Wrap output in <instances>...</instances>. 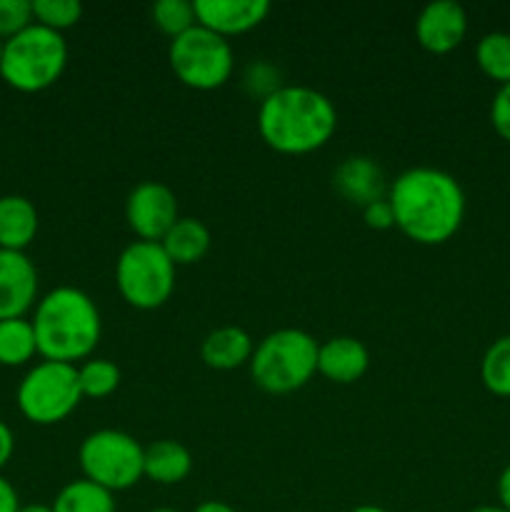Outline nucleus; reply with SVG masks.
<instances>
[{
    "label": "nucleus",
    "instance_id": "f8f14e48",
    "mask_svg": "<svg viewBox=\"0 0 510 512\" xmlns=\"http://www.w3.org/2000/svg\"><path fill=\"white\" fill-rule=\"evenodd\" d=\"M38 300V270L18 250L0 248V320L25 318Z\"/></svg>",
    "mask_w": 510,
    "mask_h": 512
},
{
    "label": "nucleus",
    "instance_id": "e433bc0d",
    "mask_svg": "<svg viewBox=\"0 0 510 512\" xmlns=\"http://www.w3.org/2000/svg\"><path fill=\"white\" fill-rule=\"evenodd\" d=\"M148 512H178V510H173V508H155V510H148Z\"/></svg>",
    "mask_w": 510,
    "mask_h": 512
},
{
    "label": "nucleus",
    "instance_id": "cd10ccee",
    "mask_svg": "<svg viewBox=\"0 0 510 512\" xmlns=\"http://www.w3.org/2000/svg\"><path fill=\"white\" fill-rule=\"evenodd\" d=\"M490 123H493L495 133L510 143V83L500 85L495 93L493 103H490Z\"/></svg>",
    "mask_w": 510,
    "mask_h": 512
},
{
    "label": "nucleus",
    "instance_id": "7c9ffc66",
    "mask_svg": "<svg viewBox=\"0 0 510 512\" xmlns=\"http://www.w3.org/2000/svg\"><path fill=\"white\" fill-rule=\"evenodd\" d=\"M20 510V500L15 488L10 485V480H5L0 475V512H18Z\"/></svg>",
    "mask_w": 510,
    "mask_h": 512
},
{
    "label": "nucleus",
    "instance_id": "2eb2a0df",
    "mask_svg": "<svg viewBox=\"0 0 510 512\" xmlns=\"http://www.w3.org/2000/svg\"><path fill=\"white\" fill-rule=\"evenodd\" d=\"M370 353L363 340L335 335L318 345V373L340 385H350L368 373Z\"/></svg>",
    "mask_w": 510,
    "mask_h": 512
},
{
    "label": "nucleus",
    "instance_id": "ddd939ff",
    "mask_svg": "<svg viewBox=\"0 0 510 512\" xmlns=\"http://www.w3.org/2000/svg\"><path fill=\"white\" fill-rule=\"evenodd\" d=\"M268 13V0H195L198 25L223 38L258 28L268 18Z\"/></svg>",
    "mask_w": 510,
    "mask_h": 512
},
{
    "label": "nucleus",
    "instance_id": "c85d7f7f",
    "mask_svg": "<svg viewBox=\"0 0 510 512\" xmlns=\"http://www.w3.org/2000/svg\"><path fill=\"white\" fill-rule=\"evenodd\" d=\"M363 220H365V225H368V228H373V230L393 228L395 215H393V208H390V200L380 198V200H375V203L365 205Z\"/></svg>",
    "mask_w": 510,
    "mask_h": 512
},
{
    "label": "nucleus",
    "instance_id": "423d86ee",
    "mask_svg": "<svg viewBox=\"0 0 510 512\" xmlns=\"http://www.w3.org/2000/svg\"><path fill=\"white\" fill-rule=\"evenodd\" d=\"M115 285L128 305L155 310L170 300L175 290V263L163 245L133 240L115 260Z\"/></svg>",
    "mask_w": 510,
    "mask_h": 512
},
{
    "label": "nucleus",
    "instance_id": "a211bd4d",
    "mask_svg": "<svg viewBox=\"0 0 510 512\" xmlns=\"http://www.w3.org/2000/svg\"><path fill=\"white\" fill-rule=\"evenodd\" d=\"M193 470V455L178 440H155L143 453V475L153 483H183Z\"/></svg>",
    "mask_w": 510,
    "mask_h": 512
},
{
    "label": "nucleus",
    "instance_id": "9b49d317",
    "mask_svg": "<svg viewBox=\"0 0 510 512\" xmlns=\"http://www.w3.org/2000/svg\"><path fill=\"white\" fill-rule=\"evenodd\" d=\"M468 33V15L455 0H433L415 18V38L428 53L443 55L458 48Z\"/></svg>",
    "mask_w": 510,
    "mask_h": 512
},
{
    "label": "nucleus",
    "instance_id": "5701e85b",
    "mask_svg": "<svg viewBox=\"0 0 510 512\" xmlns=\"http://www.w3.org/2000/svg\"><path fill=\"white\" fill-rule=\"evenodd\" d=\"M483 385L498 398H510V335L495 340L480 363Z\"/></svg>",
    "mask_w": 510,
    "mask_h": 512
},
{
    "label": "nucleus",
    "instance_id": "dca6fc26",
    "mask_svg": "<svg viewBox=\"0 0 510 512\" xmlns=\"http://www.w3.org/2000/svg\"><path fill=\"white\" fill-rule=\"evenodd\" d=\"M253 338L238 325H223L210 330L200 345L203 363L213 370H235L253 358Z\"/></svg>",
    "mask_w": 510,
    "mask_h": 512
},
{
    "label": "nucleus",
    "instance_id": "2f4dec72",
    "mask_svg": "<svg viewBox=\"0 0 510 512\" xmlns=\"http://www.w3.org/2000/svg\"><path fill=\"white\" fill-rule=\"evenodd\" d=\"M498 500H500V508L510 512V465L500 473L498 478Z\"/></svg>",
    "mask_w": 510,
    "mask_h": 512
},
{
    "label": "nucleus",
    "instance_id": "6e6552de",
    "mask_svg": "<svg viewBox=\"0 0 510 512\" xmlns=\"http://www.w3.org/2000/svg\"><path fill=\"white\" fill-rule=\"evenodd\" d=\"M168 63L175 78L195 90H215L233 75L235 53L228 38L195 25L188 33L170 40Z\"/></svg>",
    "mask_w": 510,
    "mask_h": 512
},
{
    "label": "nucleus",
    "instance_id": "39448f33",
    "mask_svg": "<svg viewBox=\"0 0 510 512\" xmlns=\"http://www.w3.org/2000/svg\"><path fill=\"white\" fill-rule=\"evenodd\" d=\"M68 65V43L63 33L45 25L28 28L5 40L0 75L10 88L20 93H40L60 80Z\"/></svg>",
    "mask_w": 510,
    "mask_h": 512
},
{
    "label": "nucleus",
    "instance_id": "473e14b6",
    "mask_svg": "<svg viewBox=\"0 0 510 512\" xmlns=\"http://www.w3.org/2000/svg\"><path fill=\"white\" fill-rule=\"evenodd\" d=\"M193 512H238V510H235L233 505L223 503V500H205V503H200Z\"/></svg>",
    "mask_w": 510,
    "mask_h": 512
},
{
    "label": "nucleus",
    "instance_id": "393cba45",
    "mask_svg": "<svg viewBox=\"0 0 510 512\" xmlns=\"http://www.w3.org/2000/svg\"><path fill=\"white\" fill-rule=\"evenodd\" d=\"M150 13H153V23L158 25L170 40L188 33L190 28L198 25V18H195V3H190V0H158Z\"/></svg>",
    "mask_w": 510,
    "mask_h": 512
},
{
    "label": "nucleus",
    "instance_id": "412c9836",
    "mask_svg": "<svg viewBox=\"0 0 510 512\" xmlns=\"http://www.w3.org/2000/svg\"><path fill=\"white\" fill-rule=\"evenodd\" d=\"M38 353L33 323L25 318L0 320V365L20 368Z\"/></svg>",
    "mask_w": 510,
    "mask_h": 512
},
{
    "label": "nucleus",
    "instance_id": "1a4fd4ad",
    "mask_svg": "<svg viewBox=\"0 0 510 512\" xmlns=\"http://www.w3.org/2000/svg\"><path fill=\"white\" fill-rule=\"evenodd\" d=\"M145 448L123 430H95L80 443L78 463L83 478L100 488L118 493L128 490L143 478Z\"/></svg>",
    "mask_w": 510,
    "mask_h": 512
},
{
    "label": "nucleus",
    "instance_id": "c9c22d12",
    "mask_svg": "<svg viewBox=\"0 0 510 512\" xmlns=\"http://www.w3.org/2000/svg\"><path fill=\"white\" fill-rule=\"evenodd\" d=\"M470 512H505V510L500 508V505L498 508H495V505H480V508H473Z\"/></svg>",
    "mask_w": 510,
    "mask_h": 512
},
{
    "label": "nucleus",
    "instance_id": "f704fd0d",
    "mask_svg": "<svg viewBox=\"0 0 510 512\" xmlns=\"http://www.w3.org/2000/svg\"><path fill=\"white\" fill-rule=\"evenodd\" d=\"M350 512H388V510L378 508V505H358V508L350 510Z\"/></svg>",
    "mask_w": 510,
    "mask_h": 512
},
{
    "label": "nucleus",
    "instance_id": "7ed1b4c3",
    "mask_svg": "<svg viewBox=\"0 0 510 512\" xmlns=\"http://www.w3.org/2000/svg\"><path fill=\"white\" fill-rule=\"evenodd\" d=\"M30 323L35 330L38 355L55 363L75 365V360H88L103 333L95 300L73 285H60L45 293L35 305Z\"/></svg>",
    "mask_w": 510,
    "mask_h": 512
},
{
    "label": "nucleus",
    "instance_id": "f3484780",
    "mask_svg": "<svg viewBox=\"0 0 510 512\" xmlns=\"http://www.w3.org/2000/svg\"><path fill=\"white\" fill-rule=\"evenodd\" d=\"M38 210L25 195H3L0 198V248L25 253L38 235Z\"/></svg>",
    "mask_w": 510,
    "mask_h": 512
},
{
    "label": "nucleus",
    "instance_id": "4be33fe9",
    "mask_svg": "<svg viewBox=\"0 0 510 512\" xmlns=\"http://www.w3.org/2000/svg\"><path fill=\"white\" fill-rule=\"evenodd\" d=\"M475 63L488 75L490 80L500 85L510 83V33L495 30L483 35L475 45Z\"/></svg>",
    "mask_w": 510,
    "mask_h": 512
},
{
    "label": "nucleus",
    "instance_id": "72a5a7b5",
    "mask_svg": "<svg viewBox=\"0 0 510 512\" xmlns=\"http://www.w3.org/2000/svg\"><path fill=\"white\" fill-rule=\"evenodd\" d=\"M18 512H53V508H50V505L33 503V505H20Z\"/></svg>",
    "mask_w": 510,
    "mask_h": 512
},
{
    "label": "nucleus",
    "instance_id": "20e7f679",
    "mask_svg": "<svg viewBox=\"0 0 510 512\" xmlns=\"http://www.w3.org/2000/svg\"><path fill=\"white\" fill-rule=\"evenodd\" d=\"M318 340L300 328H280L265 335L250 358V375L265 393L288 395L318 373Z\"/></svg>",
    "mask_w": 510,
    "mask_h": 512
},
{
    "label": "nucleus",
    "instance_id": "f03ea898",
    "mask_svg": "<svg viewBox=\"0 0 510 512\" xmlns=\"http://www.w3.org/2000/svg\"><path fill=\"white\" fill-rule=\"evenodd\" d=\"M338 128L333 100L308 85H280L260 100L258 133L268 148L283 155L320 150Z\"/></svg>",
    "mask_w": 510,
    "mask_h": 512
},
{
    "label": "nucleus",
    "instance_id": "4468645a",
    "mask_svg": "<svg viewBox=\"0 0 510 512\" xmlns=\"http://www.w3.org/2000/svg\"><path fill=\"white\" fill-rule=\"evenodd\" d=\"M333 188L348 203L360 205V208L380 198H388L383 168L373 158H368V155H350V158H345L333 170Z\"/></svg>",
    "mask_w": 510,
    "mask_h": 512
},
{
    "label": "nucleus",
    "instance_id": "f257e3e1",
    "mask_svg": "<svg viewBox=\"0 0 510 512\" xmlns=\"http://www.w3.org/2000/svg\"><path fill=\"white\" fill-rule=\"evenodd\" d=\"M388 200L400 233L420 245L445 243L458 233L465 218L460 183L430 165L403 170L388 188Z\"/></svg>",
    "mask_w": 510,
    "mask_h": 512
},
{
    "label": "nucleus",
    "instance_id": "c756f323",
    "mask_svg": "<svg viewBox=\"0 0 510 512\" xmlns=\"http://www.w3.org/2000/svg\"><path fill=\"white\" fill-rule=\"evenodd\" d=\"M13 453H15V435L13 430H10V425H5L3 420H0V470L10 463Z\"/></svg>",
    "mask_w": 510,
    "mask_h": 512
},
{
    "label": "nucleus",
    "instance_id": "4c0bfd02",
    "mask_svg": "<svg viewBox=\"0 0 510 512\" xmlns=\"http://www.w3.org/2000/svg\"><path fill=\"white\" fill-rule=\"evenodd\" d=\"M3 48H5V40L0 38V60H3Z\"/></svg>",
    "mask_w": 510,
    "mask_h": 512
},
{
    "label": "nucleus",
    "instance_id": "aec40b11",
    "mask_svg": "<svg viewBox=\"0 0 510 512\" xmlns=\"http://www.w3.org/2000/svg\"><path fill=\"white\" fill-rule=\"evenodd\" d=\"M53 512H115L113 493L90 480H73L53 500Z\"/></svg>",
    "mask_w": 510,
    "mask_h": 512
},
{
    "label": "nucleus",
    "instance_id": "b1692460",
    "mask_svg": "<svg viewBox=\"0 0 510 512\" xmlns=\"http://www.w3.org/2000/svg\"><path fill=\"white\" fill-rule=\"evenodd\" d=\"M78 385L83 398H108L120 385V368L113 360L88 358L78 368Z\"/></svg>",
    "mask_w": 510,
    "mask_h": 512
},
{
    "label": "nucleus",
    "instance_id": "a878e982",
    "mask_svg": "<svg viewBox=\"0 0 510 512\" xmlns=\"http://www.w3.org/2000/svg\"><path fill=\"white\" fill-rule=\"evenodd\" d=\"M30 5H33V23L58 33L73 28L83 18V5L78 0H30Z\"/></svg>",
    "mask_w": 510,
    "mask_h": 512
},
{
    "label": "nucleus",
    "instance_id": "6ab92c4d",
    "mask_svg": "<svg viewBox=\"0 0 510 512\" xmlns=\"http://www.w3.org/2000/svg\"><path fill=\"white\" fill-rule=\"evenodd\" d=\"M210 243V230L203 220L198 218H178L173 228L163 235L160 245H163L165 255L178 265H193L208 255Z\"/></svg>",
    "mask_w": 510,
    "mask_h": 512
},
{
    "label": "nucleus",
    "instance_id": "0eeeda50",
    "mask_svg": "<svg viewBox=\"0 0 510 512\" xmlns=\"http://www.w3.org/2000/svg\"><path fill=\"white\" fill-rule=\"evenodd\" d=\"M78 365L43 360L33 365L15 390V403L25 420L35 425L63 423L80 405Z\"/></svg>",
    "mask_w": 510,
    "mask_h": 512
},
{
    "label": "nucleus",
    "instance_id": "9d476101",
    "mask_svg": "<svg viewBox=\"0 0 510 512\" xmlns=\"http://www.w3.org/2000/svg\"><path fill=\"white\" fill-rule=\"evenodd\" d=\"M178 218V198L158 180L138 183L125 200V220L138 240L160 243Z\"/></svg>",
    "mask_w": 510,
    "mask_h": 512
},
{
    "label": "nucleus",
    "instance_id": "bb28decb",
    "mask_svg": "<svg viewBox=\"0 0 510 512\" xmlns=\"http://www.w3.org/2000/svg\"><path fill=\"white\" fill-rule=\"evenodd\" d=\"M33 23L30 0H0V38L8 40Z\"/></svg>",
    "mask_w": 510,
    "mask_h": 512
}]
</instances>
